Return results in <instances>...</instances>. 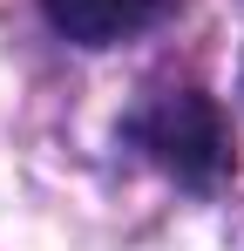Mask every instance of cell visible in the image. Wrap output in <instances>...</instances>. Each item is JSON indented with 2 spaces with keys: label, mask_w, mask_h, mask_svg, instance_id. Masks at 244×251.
I'll use <instances>...</instances> for the list:
<instances>
[{
  "label": "cell",
  "mask_w": 244,
  "mask_h": 251,
  "mask_svg": "<svg viewBox=\"0 0 244 251\" xmlns=\"http://www.w3.org/2000/svg\"><path fill=\"white\" fill-rule=\"evenodd\" d=\"M136 136L143 150L156 156L176 183H217L224 163H231V129H224V109L197 95V88H163L156 102L136 116Z\"/></svg>",
  "instance_id": "6da1fadb"
},
{
  "label": "cell",
  "mask_w": 244,
  "mask_h": 251,
  "mask_svg": "<svg viewBox=\"0 0 244 251\" xmlns=\"http://www.w3.org/2000/svg\"><path fill=\"white\" fill-rule=\"evenodd\" d=\"M48 7V21L81 48H116L122 34H136V27H149L163 14V0H41Z\"/></svg>",
  "instance_id": "7a4b0ae2"
}]
</instances>
